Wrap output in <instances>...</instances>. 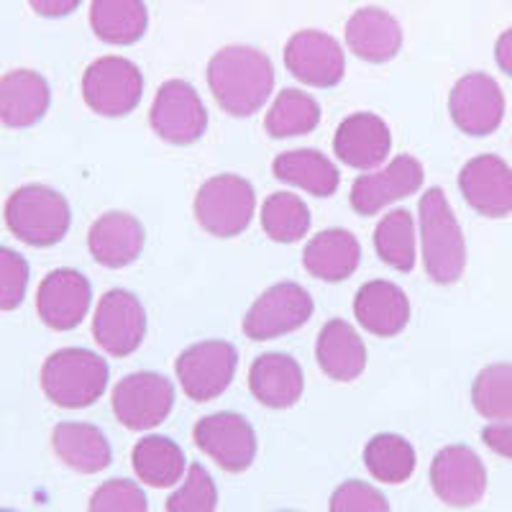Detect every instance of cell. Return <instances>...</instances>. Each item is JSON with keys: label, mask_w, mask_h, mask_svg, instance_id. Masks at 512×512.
I'll list each match as a JSON object with an SVG mask.
<instances>
[{"label": "cell", "mask_w": 512, "mask_h": 512, "mask_svg": "<svg viewBox=\"0 0 512 512\" xmlns=\"http://www.w3.org/2000/svg\"><path fill=\"white\" fill-rule=\"evenodd\" d=\"M208 85L228 116L246 118L272 98L274 67L264 52L233 44L216 52L208 64Z\"/></svg>", "instance_id": "1"}, {"label": "cell", "mask_w": 512, "mask_h": 512, "mask_svg": "<svg viewBox=\"0 0 512 512\" xmlns=\"http://www.w3.org/2000/svg\"><path fill=\"white\" fill-rule=\"evenodd\" d=\"M420 246L425 272L436 285H454L466 269V241L446 192L433 187L420 200Z\"/></svg>", "instance_id": "2"}, {"label": "cell", "mask_w": 512, "mask_h": 512, "mask_svg": "<svg viewBox=\"0 0 512 512\" xmlns=\"http://www.w3.org/2000/svg\"><path fill=\"white\" fill-rule=\"evenodd\" d=\"M108 361L88 349H59L41 367V390L59 408H88L108 390Z\"/></svg>", "instance_id": "3"}, {"label": "cell", "mask_w": 512, "mask_h": 512, "mask_svg": "<svg viewBox=\"0 0 512 512\" xmlns=\"http://www.w3.org/2000/svg\"><path fill=\"white\" fill-rule=\"evenodd\" d=\"M72 223L70 203L47 185H24L6 203L8 231L24 244L44 249L67 236Z\"/></svg>", "instance_id": "4"}, {"label": "cell", "mask_w": 512, "mask_h": 512, "mask_svg": "<svg viewBox=\"0 0 512 512\" xmlns=\"http://www.w3.org/2000/svg\"><path fill=\"white\" fill-rule=\"evenodd\" d=\"M256 210V192L239 175H216L203 182L195 195V218L218 239H233L251 226Z\"/></svg>", "instance_id": "5"}, {"label": "cell", "mask_w": 512, "mask_h": 512, "mask_svg": "<svg viewBox=\"0 0 512 512\" xmlns=\"http://www.w3.org/2000/svg\"><path fill=\"white\" fill-rule=\"evenodd\" d=\"M144 77L126 57H100L82 75V98L98 116H126L141 103Z\"/></svg>", "instance_id": "6"}, {"label": "cell", "mask_w": 512, "mask_h": 512, "mask_svg": "<svg viewBox=\"0 0 512 512\" xmlns=\"http://www.w3.org/2000/svg\"><path fill=\"white\" fill-rule=\"evenodd\" d=\"M239 369V351L228 341H200L187 346L177 359V379L190 400L221 397Z\"/></svg>", "instance_id": "7"}, {"label": "cell", "mask_w": 512, "mask_h": 512, "mask_svg": "<svg viewBox=\"0 0 512 512\" xmlns=\"http://www.w3.org/2000/svg\"><path fill=\"white\" fill-rule=\"evenodd\" d=\"M113 413L128 431H149L175 408V387L157 372H134L113 387Z\"/></svg>", "instance_id": "8"}, {"label": "cell", "mask_w": 512, "mask_h": 512, "mask_svg": "<svg viewBox=\"0 0 512 512\" xmlns=\"http://www.w3.org/2000/svg\"><path fill=\"white\" fill-rule=\"evenodd\" d=\"M313 297L297 282H280L259 295L244 318V333L254 341H272L303 328L313 318Z\"/></svg>", "instance_id": "9"}, {"label": "cell", "mask_w": 512, "mask_h": 512, "mask_svg": "<svg viewBox=\"0 0 512 512\" xmlns=\"http://www.w3.org/2000/svg\"><path fill=\"white\" fill-rule=\"evenodd\" d=\"M154 134L169 144H195L208 128V111L198 90L185 80H169L157 90L149 113Z\"/></svg>", "instance_id": "10"}, {"label": "cell", "mask_w": 512, "mask_h": 512, "mask_svg": "<svg viewBox=\"0 0 512 512\" xmlns=\"http://www.w3.org/2000/svg\"><path fill=\"white\" fill-rule=\"evenodd\" d=\"M195 446L205 456L216 461L223 472L241 474L254 464L256 456V433L244 415L236 413H213L198 420L195 431Z\"/></svg>", "instance_id": "11"}, {"label": "cell", "mask_w": 512, "mask_h": 512, "mask_svg": "<svg viewBox=\"0 0 512 512\" xmlns=\"http://www.w3.org/2000/svg\"><path fill=\"white\" fill-rule=\"evenodd\" d=\"M95 344L108 356L134 354L146 336V310L128 290H108L93 318Z\"/></svg>", "instance_id": "12"}, {"label": "cell", "mask_w": 512, "mask_h": 512, "mask_svg": "<svg viewBox=\"0 0 512 512\" xmlns=\"http://www.w3.org/2000/svg\"><path fill=\"white\" fill-rule=\"evenodd\" d=\"M448 113L464 134L489 136L505 118V95L495 77L472 72L461 77L448 95Z\"/></svg>", "instance_id": "13"}, {"label": "cell", "mask_w": 512, "mask_h": 512, "mask_svg": "<svg viewBox=\"0 0 512 512\" xmlns=\"http://www.w3.org/2000/svg\"><path fill=\"white\" fill-rule=\"evenodd\" d=\"M431 487L448 507H472L487 492V469L469 446H446L431 464Z\"/></svg>", "instance_id": "14"}, {"label": "cell", "mask_w": 512, "mask_h": 512, "mask_svg": "<svg viewBox=\"0 0 512 512\" xmlns=\"http://www.w3.org/2000/svg\"><path fill=\"white\" fill-rule=\"evenodd\" d=\"M423 164L415 157L400 154L387 167L361 175L351 187V208L359 216H377L397 200H405L423 187Z\"/></svg>", "instance_id": "15"}, {"label": "cell", "mask_w": 512, "mask_h": 512, "mask_svg": "<svg viewBox=\"0 0 512 512\" xmlns=\"http://www.w3.org/2000/svg\"><path fill=\"white\" fill-rule=\"evenodd\" d=\"M93 305V287L77 269H54L44 277L36 295V310L52 331H72Z\"/></svg>", "instance_id": "16"}, {"label": "cell", "mask_w": 512, "mask_h": 512, "mask_svg": "<svg viewBox=\"0 0 512 512\" xmlns=\"http://www.w3.org/2000/svg\"><path fill=\"white\" fill-rule=\"evenodd\" d=\"M287 70L305 85L333 88L346 72L344 49L323 31H297L285 47Z\"/></svg>", "instance_id": "17"}, {"label": "cell", "mask_w": 512, "mask_h": 512, "mask_svg": "<svg viewBox=\"0 0 512 512\" xmlns=\"http://www.w3.org/2000/svg\"><path fill=\"white\" fill-rule=\"evenodd\" d=\"M459 187L479 216L505 218L512 213V167L495 154L469 159L461 169Z\"/></svg>", "instance_id": "18"}, {"label": "cell", "mask_w": 512, "mask_h": 512, "mask_svg": "<svg viewBox=\"0 0 512 512\" xmlns=\"http://www.w3.org/2000/svg\"><path fill=\"white\" fill-rule=\"evenodd\" d=\"M392 149L390 126L374 113H354L341 121L333 139V152L354 169H374Z\"/></svg>", "instance_id": "19"}, {"label": "cell", "mask_w": 512, "mask_h": 512, "mask_svg": "<svg viewBox=\"0 0 512 512\" xmlns=\"http://www.w3.org/2000/svg\"><path fill=\"white\" fill-rule=\"evenodd\" d=\"M144 241L146 233L139 218L123 210L100 216L88 233L90 254L95 262L108 269H123L134 264L144 251Z\"/></svg>", "instance_id": "20"}, {"label": "cell", "mask_w": 512, "mask_h": 512, "mask_svg": "<svg viewBox=\"0 0 512 512\" xmlns=\"http://www.w3.org/2000/svg\"><path fill=\"white\" fill-rule=\"evenodd\" d=\"M354 315L372 336L392 338L410 323V300L395 282L372 280L356 292Z\"/></svg>", "instance_id": "21"}, {"label": "cell", "mask_w": 512, "mask_h": 512, "mask_svg": "<svg viewBox=\"0 0 512 512\" xmlns=\"http://www.w3.org/2000/svg\"><path fill=\"white\" fill-rule=\"evenodd\" d=\"M52 105L49 82L34 70H13L0 77V123L8 128L36 126Z\"/></svg>", "instance_id": "22"}, {"label": "cell", "mask_w": 512, "mask_h": 512, "mask_svg": "<svg viewBox=\"0 0 512 512\" xmlns=\"http://www.w3.org/2000/svg\"><path fill=\"white\" fill-rule=\"evenodd\" d=\"M249 390L267 408H292L305 390L303 367L287 354H262L251 364Z\"/></svg>", "instance_id": "23"}, {"label": "cell", "mask_w": 512, "mask_h": 512, "mask_svg": "<svg viewBox=\"0 0 512 512\" xmlns=\"http://www.w3.org/2000/svg\"><path fill=\"white\" fill-rule=\"evenodd\" d=\"M315 356L326 377L333 382H354L367 369V346L346 320H328L320 328Z\"/></svg>", "instance_id": "24"}, {"label": "cell", "mask_w": 512, "mask_h": 512, "mask_svg": "<svg viewBox=\"0 0 512 512\" xmlns=\"http://www.w3.org/2000/svg\"><path fill=\"white\" fill-rule=\"evenodd\" d=\"M346 44L364 62H390L402 47V29L392 13L382 8H361L346 24Z\"/></svg>", "instance_id": "25"}, {"label": "cell", "mask_w": 512, "mask_h": 512, "mask_svg": "<svg viewBox=\"0 0 512 512\" xmlns=\"http://www.w3.org/2000/svg\"><path fill=\"white\" fill-rule=\"evenodd\" d=\"M361 244L346 228H326L308 241L303 264L323 282H344L359 269Z\"/></svg>", "instance_id": "26"}, {"label": "cell", "mask_w": 512, "mask_h": 512, "mask_svg": "<svg viewBox=\"0 0 512 512\" xmlns=\"http://www.w3.org/2000/svg\"><path fill=\"white\" fill-rule=\"evenodd\" d=\"M52 448L62 464L80 474H98L113 461L108 436L90 423H59L52 431Z\"/></svg>", "instance_id": "27"}, {"label": "cell", "mask_w": 512, "mask_h": 512, "mask_svg": "<svg viewBox=\"0 0 512 512\" xmlns=\"http://www.w3.org/2000/svg\"><path fill=\"white\" fill-rule=\"evenodd\" d=\"M274 175L277 180L300 187L315 198H328L341 185L336 164L315 149H295V152L280 154L274 159Z\"/></svg>", "instance_id": "28"}, {"label": "cell", "mask_w": 512, "mask_h": 512, "mask_svg": "<svg viewBox=\"0 0 512 512\" xmlns=\"http://www.w3.org/2000/svg\"><path fill=\"white\" fill-rule=\"evenodd\" d=\"M90 26L98 39L116 44V47H126L146 34L149 11H146L144 0H93Z\"/></svg>", "instance_id": "29"}, {"label": "cell", "mask_w": 512, "mask_h": 512, "mask_svg": "<svg viewBox=\"0 0 512 512\" xmlns=\"http://www.w3.org/2000/svg\"><path fill=\"white\" fill-rule=\"evenodd\" d=\"M134 472L149 487H172L187 474L182 448L167 436H146L134 446Z\"/></svg>", "instance_id": "30"}, {"label": "cell", "mask_w": 512, "mask_h": 512, "mask_svg": "<svg viewBox=\"0 0 512 512\" xmlns=\"http://www.w3.org/2000/svg\"><path fill=\"white\" fill-rule=\"evenodd\" d=\"M374 249L387 267L397 272H410L418 259V236H415V218L410 210L397 208L374 228Z\"/></svg>", "instance_id": "31"}, {"label": "cell", "mask_w": 512, "mask_h": 512, "mask_svg": "<svg viewBox=\"0 0 512 512\" xmlns=\"http://www.w3.org/2000/svg\"><path fill=\"white\" fill-rule=\"evenodd\" d=\"M364 464L377 482L402 484L413 477L418 456L408 438L395 436V433H379L364 448Z\"/></svg>", "instance_id": "32"}, {"label": "cell", "mask_w": 512, "mask_h": 512, "mask_svg": "<svg viewBox=\"0 0 512 512\" xmlns=\"http://www.w3.org/2000/svg\"><path fill=\"white\" fill-rule=\"evenodd\" d=\"M320 123V105L313 95L303 93V90H282L274 98L272 108H269L267 118H264V128L274 139H290V136L310 134Z\"/></svg>", "instance_id": "33"}, {"label": "cell", "mask_w": 512, "mask_h": 512, "mask_svg": "<svg viewBox=\"0 0 512 512\" xmlns=\"http://www.w3.org/2000/svg\"><path fill=\"white\" fill-rule=\"evenodd\" d=\"M262 228L277 244H295L310 231V210L300 195L274 192L262 208Z\"/></svg>", "instance_id": "34"}, {"label": "cell", "mask_w": 512, "mask_h": 512, "mask_svg": "<svg viewBox=\"0 0 512 512\" xmlns=\"http://www.w3.org/2000/svg\"><path fill=\"white\" fill-rule=\"evenodd\" d=\"M472 402L482 418L492 423L512 420V364H489L477 374Z\"/></svg>", "instance_id": "35"}, {"label": "cell", "mask_w": 512, "mask_h": 512, "mask_svg": "<svg viewBox=\"0 0 512 512\" xmlns=\"http://www.w3.org/2000/svg\"><path fill=\"white\" fill-rule=\"evenodd\" d=\"M218 489L203 464H190L180 489L169 495L167 512H216Z\"/></svg>", "instance_id": "36"}, {"label": "cell", "mask_w": 512, "mask_h": 512, "mask_svg": "<svg viewBox=\"0 0 512 512\" xmlns=\"http://www.w3.org/2000/svg\"><path fill=\"white\" fill-rule=\"evenodd\" d=\"M90 512H149L144 489L128 479L103 482L90 497Z\"/></svg>", "instance_id": "37"}, {"label": "cell", "mask_w": 512, "mask_h": 512, "mask_svg": "<svg viewBox=\"0 0 512 512\" xmlns=\"http://www.w3.org/2000/svg\"><path fill=\"white\" fill-rule=\"evenodd\" d=\"M31 269L18 251L0 246V310H16L29 290Z\"/></svg>", "instance_id": "38"}, {"label": "cell", "mask_w": 512, "mask_h": 512, "mask_svg": "<svg viewBox=\"0 0 512 512\" xmlns=\"http://www.w3.org/2000/svg\"><path fill=\"white\" fill-rule=\"evenodd\" d=\"M331 512H390V502L372 484L351 479L331 495Z\"/></svg>", "instance_id": "39"}, {"label": "cell", "mask_w": 512, "mask_h": 512, "mask_svg": "<svg viewBox=\"0 0 512 512\" xmlns=\"http://www.w3.org/2000/svg\"><path fill=\"white\" fill-rule=\"evenodd\" d=\"M482 441L487 443L489 451L497 456H505L512 461V420L507 423H492L482 431Z\"/></svg>", "instance_id": "40"}, {"label": "cell", "mask_w": 512, "mask_h": 512, "mask_svg": "<svg viewBox=\"0 0 512 512\" xmlns=\"http://www.w3.org/2000/svg\"><path fill=\"white\" fill-rule=\"evenodd\" d=\"M29 3L39 16L47 18L70 16L72 11H77L82 6V0H29Z\"/></svg>", "instance_id": "41"}, {"label": "cell", "mask_w": 512, "mask_h": 512, "mask_svg": "<svg viewBox=\"0 0 512 512\" xmlns=\"http://www.w3.org/2000/svg\"><path fill=\"white\" fill-rule=\"evenodd\" d=\"M495 59H497V64H500V70L507 72V75L512 77V29H507L505 34L497 39Z\"/></svg>", "instance_id": "42"}, {"label": "cell", "mask_w": 512, "mask_h": 512, "mask_svg": "<svg viewBox=\"0 0 512 512\" xmlns=\"http://www.w3.org/2000/svg\"><path fill=\"white\" fill-rule=\"evenodd\" d=\"M0 512H16V510H0Z\"/></svg>", "instance_id": "43"}]
</instances>
